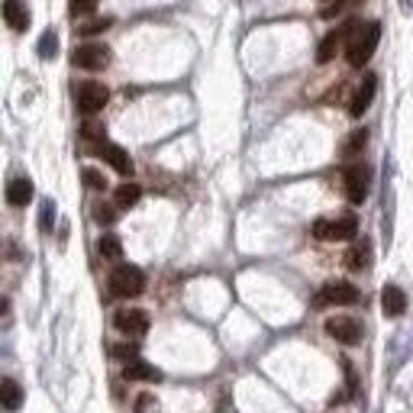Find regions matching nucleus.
<instances>
[{"label":"nucleus","instance_id":"1","mask_svg":"<svg viewBox=\"0 0 413 413\" xmlns=\"http://www.w3.org/2000/svg\"><path fill=\"white\" fill-rule=\"evenodd\" d=\"M378 39H381V23H378V19H371V23H365V26H355L352 39L346 42V58H349V65H352V68H362V65H365L368 58L375 55Z\"/></svg>","mask_w":413,"mask_h":413},{"label":"nucleus","instance_id":"12","mask_svg":"<svg viewBox=\"0 0 413 413\" xmlns=\"http://www.w3.org/2000/svg\"><path fill=\"white\" fill-rule=\"evenodd\" d=\"M375 91H378V78L365 75V78H362V85L355 87L352 100H349V113H352V116H362V113L371 107V100H375Z\"/></svg>","mask_w":413,"mask_h":413},{"label":"nucleus","instance_id":"25","mask_svg":"<svg viewBox=\"0 0 413 413\" xmlns=\"http://www.w3.org/2000/svg\"><path fill=\"white\" fill-rule=\"evenodd\" d=\"M81 178H85V184L91 191H103V188H107V178H103L97 168H85V175H81Z\"/></svg>","mask_w":413,"mask_h":413},{"label":"nucleus","instance_id":"14","mask_svg":"<svg viewBox=\"0 0 413 413\" xmlns=\"http://www.w3.org/2000/svg\"><path fill=\"white\" fill-rule=\"evenodd\" d=\"M3 17H7V26L13 33H26L29 29V10L26 3H19V0H7L3 3Z\"/></svg>","mask_w":413,"mask_h":413},{"label":"nucleus","instance_id":"22","mask_svg":"<svg viewBox=\"0 0 413 413\" xmlns=\"http://www.w3.org/2000/svg\"><path fill=\"white\" fill-rule=\"evenodd\" d=\"M52 226H55V204H52V200H42V206H39V229H42V233H52Z\"/></svg>","mask_w":413,"mask_h":413},{"label":"nucleus","instance_id":"13","mask_svg":"<svg viewBox=\"0 0 413 413\" xmlns=\"http://www.w3.org/2000/svg\"><path fill=\"white\" fill-rule=\"evenodd\" d=\"M381 310H385V317L397 319V317H404V310H407V294L397 288V284H387L385 291H381Z\"/></svg>","mask_w":413,"mask_h":413},{"label":"nucleus","instance_id":"2","mask_svg":"<svg viewBox=\"0 0 413 413\" xmlns=\"http://www.w3.org/2000/svg\"><path fill=\"white\" fill-rule=\"evenodd\" d=\"M110 291L113 297H139L146 291V274L136 265H116L110 272Z\"/></svg>","mask_w":413,"mask_h":413},{"label":"nucleus","instance_id":"18","mask_svg":"<svg viewBox=\"0 0 413 413\" xmlns=\"http://www.w3.org/2000/svg\"><path fill=\"white\" fill-rule=\"evenodd\" d=\"M126 378H130V381H159L161 371H159V368H152L149 362H139V358H132L130 365H126Z\"/></svg>","mask_w":413,"mask_h":413},{"label":"nucleus","instance_id":"29","mask_svg":"<svg viewBox=\"0 0 413 413\" xmlns=\"http://www.w3.org/2000/svg\"><path fill=\"white\" fill-rule=\"evenodd\" d=\"M155 410V394H142L136 401V413H152Z\"/></svg>","mask_w":413,"mask_h":413},{"label":"nucleus","instance_id":"11","mask_svg":"<svg viewBox=\"0 0 413 413\" xmlns=\"http://www.w3.org/2000/svg\"><path fill=\"white\" fill-rule=\"evenodd\" d=\"M346 194L352 204H362L368 197V168L365 165H349L346 168Z\"/></svg>","mask_w":413,"mask_h":413},{"label":"nucleus","instance_id":"28","mask_svg":"<svg viewBox=\"0 0 413 413\" xmlns=\"http://www.w3.org/2000/svg\"><path fill=\"white\" fill-rule=\"evenodd\" d=\"M94 7H97V0H71V13H75V17H85V13H91Z\"/></svg>","mask_w":413,"mask_h":413},{"label":"nucleus","instance_id":"20","mask_svg":"<svg viewBox=\"0 0 413 413\" xmlns=\"http://www.w3.org/2000/svg\"><path fill=\"white\" fill-rule=\"evenodd\" d=\"M55 55H58V33L46 29L42 39H39V58H55Z\"/></svg>","mask_w":413,"mask_h":413},{"label":"nucleus","instance_id":"10","mask_svg":"<svg viewBox=\"0 0 413 413\" xmlns=\"http://www.w3.org/2000/svg\"><path fill=\"white\" fill-rule=\"evenodd\" d=\"M326 333L336 339V342H342V346H355L358 336H362V326H358L352 317H329Z\"/></svg>","mask_w":413,"mask_h":413},{"label":"nucleus","instance_id":"27","mask_svg":"<svg viewBox=\"0 0 413 413\" xmlns=\"http://www.w3.org/2000/svg\"><path fill=\"white\" fill-rule=\"evenodd\" d=\"M81 136H85V139H103V126L94 120H87L85 126H81Z\"/></svg>","mask_w":413,"mask_h":413},{"label":"nucleus","instance_id":"4","mask_svg":"<svg viewBox=\"0 0 413 413\" xmlns=\"http://www.w3.org/2000/svg\"><path fill=\"white\" fill-rule=\"evenodd\" d=\"M329 304H336V307H349V304H358V288L349 281H329L323 284L313 297V307H329Z\"/></svg>","mask_w":413,"mask_h":413},{"label":"nucleus","instance_id":"24","mask_svg":"<svg viewBox=\"0 0 413 413\" xmlns=\"http://www.w3.org/2000/svg\"><path fill=\"white\" fill-rule=\"evenodd\" d=\"M365 142H368V132L365 130H355L352 136H349V142H346V155H355V152H362V149H365Z\"/></svg>","mask_w":413,"mask_h":413},{"label":"nucleus","instance_id":"19","mask_svg":"<svg viewBox=\"0 0 413 413\" xmlns=\"http://www.w3.org/2000/svg\"><path fill=\"white\" fill-rule=\"evenodd\" d=\"M142 197V188L139 184H132V181H126V184H120L116 188V206L120 210H130V206H136Z\"/></svg>","mask_w":413,"mask_h":413},{"label":"nucleus","instance_id":"5","mask_svg":"<svg viewBox=\"0 0 413 413\" xmlns=\"http://www.w3.org/2000/svg\"><path fill=\"white\" fill-rule=\"evenodd\" d=\"M110 46H103V42H85V46L75 49V55H71V62H75V68H85V71H103V68L110 65Z\"/></svg>","mask_w":413,"mask_h":413},{"label":"nucleus","instance_id":"6","mask_svg":"<svg viewBox=\"0 0 413 413\" xmlns=\"http://www.w3.org/2000/svg\"><path fill=\"white\" fill-rule=\"evenodd\" d=\"M110 100V91L97 81H85V85L78 87V110L87 113V116H94L97 110H103Z\"/></svg>","mask_w":413,"mask_h":413},{"label":"nucleus","instance_id":"8","mask_svg":"<svg viewBox=\"0 0 413 413\" xmlns=\"http://www.w3.org/2000/svg\"><path fill=\"white\" fill-rule=\"evenodd\" d=\"M113 326L120 329L123 336L139 339L149 333V313H146V310H120V313L113 317Z\"/></svg>","mask_w":413,"mask_h":413},{"label":"nucleus","instance_id":"26","mask_svg":"<svg viewBox=\"0 0 413 413\" xmlns=\"http://www.w3.org/2000/svg\"><path fill=\"white\" fill-rule=\"evenodd\" d=\"M94 220L97 223H113V220H116V210H113L110 204H97L94 206Z\"/></svg>","mask_w":413,"mask_h":413},{"label":"nucleus","instance_id":"15","mask_svg":"<svg viewBox=\"0 0 413 413\" xmlns=\"http://www.w3.org/2000/svg\"><path fill=\"white\" fill-rule=\"evenodd\" d=\"M33 200V181L29 178H13L7 184V204L10 206H26Z\"/></svg>","mask_w":413,"mask_h":413},{"label":"nucleus","instance_id":"16","mask_svg":"<svg viewBox=\"0 0 413 413\" xmlns=\"http://www.w3.org/2000/svg\"><path fill=\"white\" fill-rule=\"evenodd\" d=\"M0 404L10 413H17L19 407H23V387H19L13 378H3V381H0Z\"/></svg>","mask_w":413,"mask_h":413},{"label":"nucleus","instance_id":"3","mask_svg":"<svg viewBox=\"0 0 413 413\" xmlns=\"http://www.w3.org/2000/svg\"><path fill=\"white\" fill-rule=\"evenodd\" d=\"M358 233V220L352 213L339 216V220H317L313 223V236L326 239V243H342V239H355Z\"/></svg>","mask_w":413,"mask_h":413},{"label":"nucleus","instance_id":"30","mask_svg":"<svg viewBox=\"0 0 413 413\" xmlns=\"http://www.w3.org/2000/svg\"><path fill=\"white\" fill-rule=\"evenodd\" d=\"M116 355H120V358H126V355H136V346H120V349H116Z\"/></svg>","mask_w":413,"mask_h":413},{"label":"nucleus","instance_id":"9","mask_svg":"<svg viewBox=\"0 0 413 413\" xmlns=\"http://www.w3.org/2000/svg\"><path fill=\"white\" fill-rule=\"evenodd\" d=\"M94 155H100L103 161H110V168L116 171V175H132V159H130V152L120 149V146H113V142H97Z\"/></svg>","mask_w":413,"mask_h":413},{"label":"nucleus","instance_id":"21","mask_svg":"<svg viewBox=\"0 0 413 413\" xmlns=\"http://www.w3.org/2000/svg\"><path fill=\"white\" fill-rule=\"evenodd\" d=\"M97 249H100L103 258H120V255H123V243H120V236H113V233L103 236L100 243H97Z\"/></svg>","mask_w":413,"mask_h":413},{"label":"nucleus","instance_id":"23","mask_svg":"<svg viewBox=\"0 0 413 413\" xmlns=\"http://www.w3.org/2000/svg\"><path fill=\"white\" fill-rule=\"evenodd\" d=\"M110 23H113L110 17H97V19H91V23H81V36H97L103 29H110Z\"/></svg>","mask_w":413,"mask_h":413},{"label":"nucleus","instance_id":"7","mask_svg":"<svg viewBox=\"0 0 413 413\" xmlns=\"http://www.w3.org/2000/svg\"><path fill=\"white\" fill-rule=\"evenodd\" d=\"M352 33H355V23H352V19H346L342 26H336L333 33H326V39H323V42H319V49H317V62H319V65L333 62V55L339 52V46H342V42H349V39H352Z\"/></svg>","mask_w":413,"mask_h":413},{"label":"nucleus","instance_id":"17","mask_svg":"<svg viewBox=\"0 0 413 413\" xmlns=\"http://www.w3.org/2000/svg\"><path fill=\"white\" fill-rule=\"evenodd\" d=\"M346 265L352 268V272H362V268H368V265H371V243H368V239H362V243L352 245V249H349V255H346Z\"/></svg>","mask_w":413,"mask_h":413}]
</instances>
